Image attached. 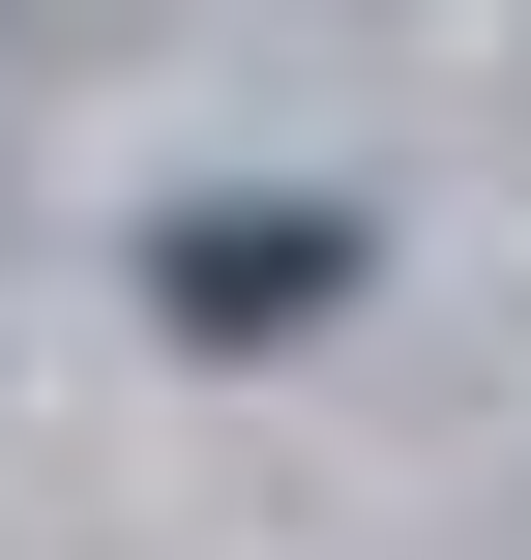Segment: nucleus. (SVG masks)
<instances>
[{
    "label": "nucleus",
    "instance_id": "nucleus-1",
    "mask_svg": "<svg viewBox=\"0 0 531 560\" xmlns=\"http://www.w3.org/2000/svg\"><path fill=\"white\" fill-rule=\"evenodd\" d=\"M325 266H355V236H296V207H207V266H177V295H207V325H296Z\"/></svg>",
    "mask_w": 531,
    "mask_h": 560
}]
</instances>
